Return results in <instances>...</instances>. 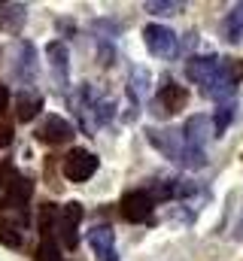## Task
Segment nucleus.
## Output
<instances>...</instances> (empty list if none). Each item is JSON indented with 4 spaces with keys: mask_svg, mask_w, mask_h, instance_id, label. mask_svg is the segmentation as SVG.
<instances>
[{
    "mask_svg": "<svg viewBox=\"0 0 243 261\" xmlns=\"http://www.w3.org/2000/svg\"><path fill=\"white\" fill-rule=\"evenodd\" d=\"M12 176H15L12 164H9V161H0V200L6 197V192H9V182H12Z\"/></svg>",
    "mask_w": 243,
    "mask_h": 261,
    "instance_id": "20",
    "label": "nucleus"
},
{
    "mask_svg": "<svg viewBox=\"0 0 243 261\" xmlns=\"http://www.w3.org/2000/svg\"><path fill=\"white\" fill-rule=\"evenodd\" d=\"M149 91V70L146 67H131V76H128V94L134 103H140Z\"/></svg>",
    "mask_w": 243,
    "mask_h": 261,
    "instance_id": "16",
    "label": "nucleus"
},
{
    "mask_svg": "<svg viewBox=\"0 0 243 261\" xmlns=\"http://www.w3.org/2000/svg\"><path fill=\"white\" fill-rule=\"evenodd\" d=\"M146 12H152V15H177V12H182V3L180 0H149Z\"/></svg>",
    "mask_w": 243,
    "mask_h": 261,
    "instance_id": "18",
    "label": "nucleus"
},
{
    "mask_svg": "<svg viewBox=\"0 0 243 261\" xmlns=\"http://www.w3.org/2000/svg\"><path fill=\"white\" fill-rule=\"evenodd\" d=\"M37 261H61V249H58V243L55 240H43L40 246H37Z\"/></svg>",
    "mask_w": 243,
    "mask_h": 261,
    "instance_id": "19",
    "label": "nucleus"
},
{
    "mask_svg": "<svg viewBox=\"0 0 243 261\" xmlns=\"http://www.w3.org/2000/svg\"><path fill=\"white\" fill-rule=\"evenodd\" d=\"M88 246L94 249L98 261H119L116 258V234L107 225H98L88 231Z\"/></svg>",
    "mask_w": 243,
    "mask_h": 261,
    "instance_id": "11",
    "label": "nucleus"
},
{
    "mask_svg": "<svg viewBox=\"0 0 243 261\" xmlns=\"http://www.w3.org/2000/svg\"><path fill=\"white\" fill-rule=\"evenodd\" d=\"M121 216L128 219V222H146L149 216H152V206H155V200L152 195L146 192V189H137V192H128V195L121 197Z\"/></svg>",
    "mask_w": 243,
    "mask_h": 261,
    "instance_id": "8",
    "label": "nucleus"
},
{
    "mask_svg": "<svg viewBox=\"0 0 243 261\" xmlns=\"http://www.w3.org/2000/svg\"><path fill=\"white\" fill-rule=\"evenodd\" d=\"M12 73H15V79L18 82H25V85H34V79H37V49L31 46V43H15V49H12Z\"/></svg>",
    "mask_w": 243,
    "mask_h": 261,
    "instance_id": "6",
    "label": "nucleus"
},
{
    "mask_svg": "<svg viewBox=\"0 0 243 261\" xmlns=\"http://www.w3.org/2000/svg\"><path fill=\"white\" fill-rule=\"evenodd\" d=\"M231 119H234V107H231V103H222V107L216 110V116H213V134L222 137V134L228 130V125H231Z\"/></svg>",
    "mask_w": 243,
    "mask_h": 261,
    "instance_id": "17",
    "label": "nucleus"
},
{
    "mask_svg": "<svg viewBox=\"0 0 243 261\" xmlns=\"http://www.w3.org/2000/svg\"><path fill=\"white\" fill-rule=\"evenodd\" d=\"M210 128H213V125H210L207 116H191V119L185 122V128H182V140H185V146L204 152V143H207V137H210Z\"/></svg>",
    "mask_w": 243,
    "mask_h": 261,
    "instance_id": "12",
    "label": "nucleus"
},
{
    "mask_svg": "<svg viewBox=\"0 0 243 261\" xmlns=\"http://www.w3.org/2000/svg\"><path fill=\"white\" fill-rule=\"evenodd\" d=\"M185 103H188V91H185V85H177L174 79H164L161 82V91H158V100H155V113L161 116H174V113H180L185 110Z\"/></svg>",
    "mask_w": 243,
    "mask_h": 261,
    "instance_id": "7",
    "label": "nucleus"
},
{
    "mask_svg": "<svg viewBox=\"0 0 243 261\" xmlns=\"http://www.w3.org/2000/svg\"><path fill=\"white\" fill-rule=\"evenodd\" d=\"M146 137H149V143H152L161 155H167V158H174V161H180V155L185 152L182 130H177V128H167V130L149 128V130H146Z\"/></svg>",
    "mask_w": 243,
    "mask_h": 261,
    "instance_id": "9",
    "label": "nucleus"
},
{
    "mask_svg": "<svg viewBox=\"0 0 243 261\" xmlns=\"http://www.w3.org/2000/svg\"><path fill=\"white\" fill-rule=\"evenodd\" d=\"M222 37L228 40V43H243V3H237L228 15H225V21H222Z\"/></svg>",
    "mask_w": 243,
    "mask_h": 261,
    "instance_id": "15",
    "label": "nucleus"
},
{
    "mask_svg": "<svg viewBox=\"0 0 243 261\" xmlns=\"http://www.w3.org/2000/svg\"><path fill=\"white\" fill-rule=\"evenodd\" d=\"M9 140H12V134H9V128H6V125H0V149H3V146H6Z\"/></svg>",
    "mask_w": 243,
    "mask_h": 261,
    "instance_id": "22",
    "label": "nucleus"
},
{
    "mask_svg": "<svg viewBox=\"0 0 243 261\" xmlns=\"http://www.w3.org/2000/svg\"><path fill=\"white\" fill-rule=\"evenodd\" d=\"M82 206L76 203V200H70V203H64L58 210V219H55V231H58V237L64 240V246L67 249H73L76 243H79V222H82Z\"/></svg>",
    "mask_w": 243,
    "mask_h": 261,
    "instance_id": "3",
    "label": "nucleus"
},
{
    "mask_svg": "<svg viewBox=\"0 0 243 261\" xmlns=\"http://www.w3.org/2000/svg\"><path fill=\"white\" fill-rule=\"evenodd\" d=\"M25 18H28L25 3H0V28L6 34H18L25 28Z\"/></svg>",
    "mask_w": 243,
    "mask_h": 261,
    "instance_id": "14",
    "label": "nucleus"
},
{
    "mask_svg": "<svg viewBox=\"0 0 243 261\" xmlns=\"http://www.w3.org/2000/svg\"><path fill=\"white\" fill-rule=\"evenodd\" d=\"M73 125L64 119V116H43L40 119V125L34 130V137L40 140V143H49V146H58V143H67V140H73Z\"/></svg>",
    "mask_w": 243,
    "mask_h": 261,
    "instance_id": "5",
    "label": "nucleus"
},
{
    "mask_svg": "<svg viewBox=\"0 0 243 261\" xmlns=\"http://www.w3.org/2000/svg\"><path fill=\"white\" fill-rule=\"evenodd\" d=\"M6 110H9V91H6V88L0 85V116H3Z\"/></svg>",
    "mask_w": 243,
    "mask_h": 261,
    "instance_id": "21",
    "label": "nucleus"
},
{
    "mask_svg": "<svg viewBox=\"0 0 243 261\" xmlns=\"http://www.w3.org/2000/svg\"><path fill=\"white\" fill-rule=\"evenodd\" d=\"M222 70V58L219 55H198V58H188L185 61V79L195 82V85H210Z\"/></svg>",
    "mask_w": 243,
    "mask_h": 261,
    "instance_id": "4",
    "label": "nucleus"
},
{
    "mask_svg": "<svg viewBox=\"0 0 243 261\" xmlns=\"http://www.w3.org/2000/svg\"><path fill=\"white\" fill-rule=\"evenodd\" d=\"M98 155L94 152H88V149H70L67 155H64V176L70 179V182H85V179H91L94 173H98Z\"/></svg>",
    "mask_w": 243,
    "mask_h": 261,
    "instance_id": "1",
    "label": "nucleus"
},
{
    "mask_svg": "<svg viewBox=\"0 0 243 261\" xmlns=\"http://www.w3.org/2000/svg\"><path fill=\"white\" fill-rule=\"evenodd\" d=\"M46 58H49V70H52V79L58 88H67V79H70V55H67V46L61 40H52L46 46Z\"/></svg>",
    "mask_w": 243,
    "mask_h": 261,
    "instance_id": "10",
    "label": "nucleus"
},
{
    "mask_svg": "<svg viewBox=\"0 0 243 261\" xmlns=\"http://www.w3.org/2000/svg\"><path fill=\"white\" fill-rule=\"evenodd\" d=\"M43 110V94L40 91H18L15 94V119L18 122H31L37 113Z\"/></svg>",
    "mask_w": 243,
    "mask_h": 261,
    "instance_id": "13",
    "label": "nucleus"
},
{
    "mask_svg": "<svg viewBox=\"0 0 243 261\" xmlns=\"http://www.w3.org/2000/svg\"><path fill=\"white\" fill-rule=\"evenodd\" d=\"M143 43H146L152 58L167 61V58L177 55V34L171 28H164V24H146L143 28Z\"/></svg>",
    "mask_w": 243,
    "mask_h": 261,
    "instance_id": "2",
    "label": "nucleus"
}]
</instances>
